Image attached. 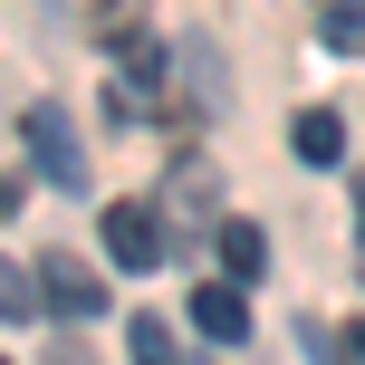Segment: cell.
<instances>
[{"label":"cell","mask_w":365,"mask_h":365,"mask_svg":"<svg viewBox=\"0 0 365 365\" xmlns=\"http://www.w3.org/2000/svg\"><path fill=\"white\" fill-rule=\"evenodd\" d=\"M19 135H29L38 173H48L58 192H87V145H77V125H68L58 106H29V115H19Z\"/></svg>","instance_id":"cell-1"},{"label":"cell","mask_w":365,"mask_h":365,"mask_svg":"<svg viewBox=\"0 0 365 365\" xmlns=\"http://www.w3.org/2000/svg\"><path fill=\"white\" fill-rule=\"evenodd\" d=\"M96 231H106V259H115V269H164V221H154L145 202H106Z\"/></svg>","instance_id":"cell-2"},{"label":"cell","mask_w":365,"mask_h":365,"mask_svg":"<svg viewBox=\"0 0 365 365\" xmlns=\"http://www.w3.org/2000/svg\"><path fill=\"white\" fill-rule=\"evenodd\" d=\"M38 308H58V317H96V308H106V279H96V269H77V259L58 250L48 269H38Z\"/></svg>","instance_id":"cell-3"},{"label":"cell","mask_w":365,"mask_h":365,"mask_svg":"<svg viewBox=\"0 0 365 365\" xmlns=\"http://www.w3.org/2000/svg\"><path fill=\"white\" fill-rule=\"evenodd\" d=\"M192 327L212 336V346H240V336H250V308H240L231 279H202V289H192Z\"/></svg>","instance_id":"cell-4"},{"label":"cell","mask_w":365,"mask_h":365,"mask_svg":"<svg viewBox=\"0 0 365 365\" xmlns=\"http://www.w3.org/2000/svg\"><path fill=\"white\" fill-rule=\"evenodd\" d=\"M259 269H269V240H259V221H221V279L240 289V279H259Z\"/></svg>","instance_id":"cell-5"},{"label":"cell","mask_w":365,"mask_h":365,"mask_svg":"<svg viewBox=\"0 0 365 365\" xmlns=\"http://www.w3.org/2000/svg\"><path fill=\"white\" fill-rule=\"evenodd\" d=\"M289 145H298V164H336V154H346V125H336L327 106H308V115H298V135H289Z\"/></svg>","instance_id":"cell-6"},{"label":"cell","mask_w":365,"mask_h":365,"mask_svg":"<svg viewBox=\"0 0 365 365\" xmlns=\"http://www.w3.org/2000/svg\"><path fill=\"white\" fill-rule=\"evenodd\" d=\"M327 48L336 58H365V0H327Z\"/></svg>","instance_id":"cell-7"},{"label":"cell","mask_w":365,"mask_h":365,"mask_svg":"<svg viewBox=\"0 0 365 365\" xmlns=\"http://www.w3.org/2000/svg\"><path fill=\"white\" fill-rule=\"evenodd\" d=\"M135 365H182V336L164 317H135Z\"/></svg>","instance_id":"cell-8"},{"label":"cell","mask_w":365,"mask_h":365,"mask_svg":"<svg viewBox=\"0 0 365 365\" xmlns=\"http://www.w3.org/2000/svg\"><path fill=\"white\" fill-rule=\"evenodd\" d=\"M29 308H38V279L19 259H0V317H29Z\"/></svg>","instance_id":"cell-9"},{"label":"cell","mask_w":365,"mask_h":365,"mask_svg":"<svg viewBox=\"0 0 365 365\" xmlns=\"http://www.w3.org/2000/svg\"><path fill=\"white\" fill-rule=\"evenodd\" d=\"M336 365H365V317H356L346 336H336Z\"/></svg>","instance_id":"cell-10"},{"label":"cell","mask_w":365,"mask_h":365,"mask_svg":"<svg viewBox=\"0 0 365 365\" xmlns=\"http://www.w3.org/2000/svg\"><path fill=\"white\" fill-rule=\"evenodd\" d=\"M19 202H29V182H10V173H0V221H10Z\"/></svg>","instance_id":"cell-11"},{"label":"cell","mask_w":365,"mask_h":365,"mask_svg":"<svg viewBox=\"0 0 365 365\" xmlns=\"http://www.w3.org/2000/svg\"><path fill=\"white\" fill-rule=\"evenodd\" d=\"M356 221H365V182H356Z\"/></svg>","instance_id":"cell-12"},{"label":"cell","mask_w":365,"mask_h":365,"mask_svg":"<svg viewBox=\"0 0 365 365\" xmlns=\"http://www.w3.org/2000/svg\"><path fill=\"white\" fill-rule=\"evenodd\" d=\"M356 269H365V240H356Z\"/></svg>","instance_id":"cell-13"},{"label":"cell","mask_w":365,"mask_h":365,"mask_svg":"<svg viewBox=\"0 0 365 365\" xmlns=\"http://www.w3.org/2000/svg\"><path fill=\"white\" fill-rule=\"evenodd\" d=\"M0 365H10V356H0Z\"/></svg>","instance_id":"cell-14"}]
</instances>
